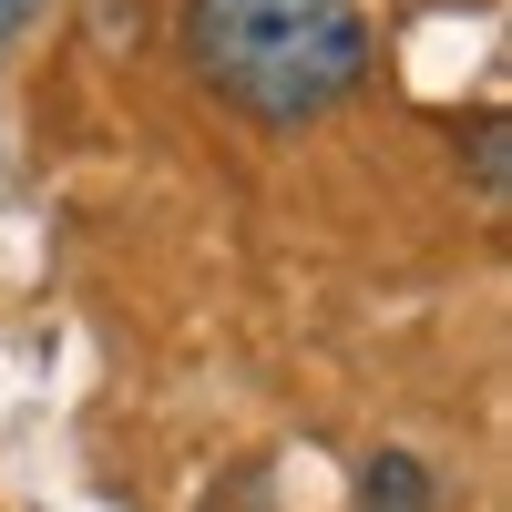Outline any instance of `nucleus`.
Instances as JSON below:
<instances>
[{"label":"nucleus","mask_w":512,"mask_h":512,"mask_svg":"<svg viewBox=\"0 0 512 512\" xmlns=\"http://www.w3.org/2000/svg\"><path fill=\"white\" fill-rule=\"evenodd\" d=\"M175 52L256 134H308L369 82V11L359 0H185Z\"/></svg>","instance_id":"obj_1"},{"label":"nucleus","mask_w":512,"mask_h":512,"mask_svg":"<svg viewBox=\"0 0 512 512\" xmlns=\"http://www.w3.org/2000/svg\"><path fill=\"white\" fill-rule=\"evenodd\" d=\"M359 512H431V472H420L410 451H379L359 472Z\"/></svg>","instance_id":"obj_2"},{"label":"nucleus","mask_w":512,"mask_h":512,"mask_svg":"<svg viewBox=\"0 0 512 512\" xmlns=\"http://www.w3.org/2000/svg\"><path fill=\"white\" fill-rule=\"evenodd\" d=\"M472 185L482 205H502V113H472Z\"/></svg>","instance_id":"obj_3"},{"label":"nucleus","mask_w":512,"mask_h":512,"mask_svg":"<svg viewBox=\"0 0 512 512\" xmlns=\"http://www.w3.org/2000/svg\"><path fill=\"white\" fill-rule=\"evenodd\" d=\"M41 11V0H0V52H11V41H21V21Z\"/></svg>","instance_id":"obj_4"}]
</instances>
